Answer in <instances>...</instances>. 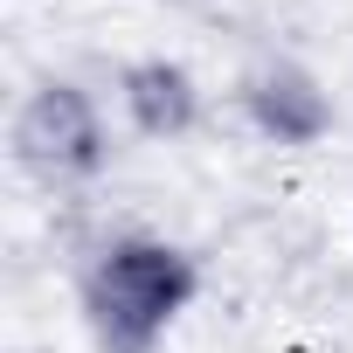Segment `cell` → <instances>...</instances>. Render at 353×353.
Segmentation results:
<instances>
[{
  "label": "cell",
  "mask_w": 353,
  "mask_h": 353,
  "mask_svg": "<svg viewBox=\"0 0 353 353\" xmlns=\"http://www.w3.org/2000/svg\"><path fill=\"white\" fill-rule=\"evenodd\" d=\"M118 111L139 139L173 145L201 125V77L181 56H132L118 70Z\"/></svg>",
  "instance_id": "277c9868"
},
{
  "label": "cell",
  "mask_w": 353,
  "mask_h": 353,
  "mask_svg": "<svg viewBox=\"0 0 353 353\" xmlns=\"http://www.w3.org/2000/svg\"><path fill=\"white\" fill-rule=\"evenodd\" d=\"M236 111L243 125L263 139V145H284V152H305V145H325L332 125H339V104L325 90V77L298 56H263L236 77Z\"/></svg>",
  "instance_id": "3957f363"
},
{
  "label": "cell",
  "mask_w": 353,
  "mask_h": 353,
  "mask_svg": "<svg viewBox=\"0 0 353 353\" xmlns=\"http://www.w3.org/2000/svg\"><path fill=\"white\" fill-rule=\"evenodd\" d=\"M194 291H201V263L152 229L104 236L77 270V312L97 353H159V339L194 305Z\"/></svg>",
  "instance_id": "6da1fadb"
},
{
  "label": "cell",
  "mask_w": 353,
  "mask_h": 353,
  "mask_svg": "<svg viewBox=\"0 0 353 353\" xmlns=\"http://www.w3.org/2000/svg\"><path fill=\"white\" fill-rule=\"evenodd\" d=\"M14 159L42 188H83L111 166V125L104 104L77 77H42L14 111Z\"/></svg>",
  "instance_id": "7a4b0ae2"
}]
</instances>
